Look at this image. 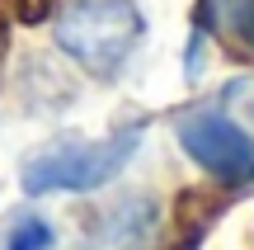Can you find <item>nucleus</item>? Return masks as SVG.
<instances>
[{"label":"nucleus","instance_id":"4","mask_svg":"<svg viewBox=\"0 0 254 250\" xmlns=\"http://www.w3.org/2000/svg\"><path fill=\"white\" fill-rule=\"evenodd\" d=\"M155 232H160V203L151 194H118L113 203L94 208L80 250H151Z\"/></svg>","mask_w":254,"mask_h":250},{"label":"nucleus","instance_id":"1","mask_svg":"<svg viewBox=\"0 0 254 250\" xmlns=\"http://www.w3.org/2000/svg\"><path fill=\"white\" fill-rule=\"evenodd\" d=\"M57 47L94 81H113L146 38V19L132 0H71L57 14Z\"/></svg>","mask_w":254,"mask_h":250},{"label":"nucleus","instance_id":"8","mask_svg":"<svg viewBox=\"0 0 254 250\" xmlns=\"http://www.w3.org/2000/svg\"><path fill=\"white\" fill-rule=\"evenodd\" d=\"M250 118H254V99H250Z\"/></svg>","mask_w":254,"mask_h":250},{"label":"nucleus","instance_id":"3","mask_svg":"<svg viewBox=\"0 0 254 250\" xmlns=\"http://www.w3.org/2000/svg\"><path fill=\"white\" fill-rule=\"evenodd\" d=\"M179 147L221 184H250L254 179V137L217 109L189 113L179 123Z\"/></svg>","mask_w":254,"mask_h":250},{"label":"nucleus","instance_id":"5","mask_svg":"<svg viewBox=\"0 0 254 250\" xmlns=\"http://www.w3.org/2000/svg\"><path fill=\"white\" fill-rule=\"evenodd\" d=\"M198 19L217 24L221 38H231L236 47L254 52V0H202Z\"/></svg>","mask_w":254,"mask_h":250},{"label":"nucleus","instance_id":"7","mask_svg":"<svg viewBox=\"0 0 254 250\" xmlns=\"http://www.w3.org/2000/svg\"><path fill=\"white\" fill-rule=\"evenodd\" d=\"M14 9H19V24H38L52 14V0H14Z\"/></svg>","mask_w":254,"mask_h":250},{"label":"nucleus","instance_id":"6","mask_svg":"<svg viewBox=\"0 0 254 250\" xmlns=\"http://www.w3.org/2000/svg\"><path fill=\"white\" fill-rule=\"evenodd\" d=\"M52 246H57V232L38 213H14L0 232V250H52Z\"/></svg>","mask_w":254,"mask_h":250},{"label":"nucleus","instance_id":"2","mask_svg":"<svg viewBox=\"0 0 254 250\" xmlns=\"http://www.w3.org/2000/svg\"><path fill=\"white\" fill-rule=\"evenodd\" d=\"M141 147V128H118L99 142H57L24 161V194H90L109 184Z\"/></svg>","mask_w":254,"mask_h":250}]
</instances>
